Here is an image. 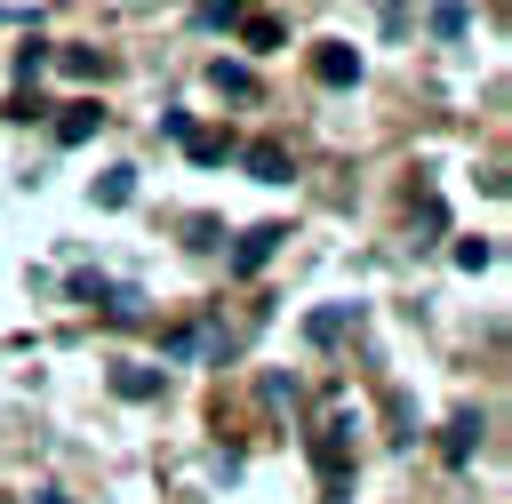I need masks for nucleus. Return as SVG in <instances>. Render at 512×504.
<instances>
[{"label": "nucleus", "instance_id": "1", "mask_svg": "<svg viewBox=\"0 0 512 504\" xmlns=\"http://www.w3.org/2000/svg\"><path fill=\"white\" fill-rule=\"evenodd\" d=\"M344 416H328L320 432H312V464H320V480H328V496H344V480H352V448H344Z\"/></svg>", "mask_w": 512, "mask_h": 504}, {"label": "nucleus", "instance_id": "2", "mask_svg": "<svg viewBox=\"0 0 512 504\" xmlns=\"http://www.w3.org/2000/svg\"><path fill=\"white\" fill-rule=\"evenodd\" d=\"M312 80L320 88H352L360 80V48L352 40H312Z\"/></svg>", "mask_w": 512, "mask_h": 504}, {"label": "nucleus", "instance_id": "3", "mask_svg": "<svg viewBox=\"0 0 512 504\" xmlns=\"http://www.w3.org/2000/svg\"><path fill=\"white\" fill-rule=\"evenodd\" d=\"M280 240H288L280 224H248V232H240V248H232V280H256V272L272 264V248H280Z\"/></svg>", "mask_w": 512, "mask_h": 504}, {"label": "nucleus", "instance_id": "4", "mask_svg": "<svg viewBox=\"0 0 512 504\" xmlns=\"http://www.w3.org/2000/svg\"><path fill=\"white\" fill-rule=\"evenodd\" d=\"M352 328H360V304H320V312H304V344H320V352L344 344Z\"/></svg>", "mask_w": 512, "mask_h": 504}, {"label": "nucleus", "instance_id": "5", "mask_svg": "<svg viewBox=\"0 0 512 504\" xmlns=\"http://www.w3.org/2000/svg\"><path fill=\"white\" fill-rule=\"evenodd\" d=\"M240 168H248L256 184H288V176H296V168H288V144H280V136H256V144L240 152Z\"/></svg>", "mask_w": 512, "mask_h": 504}, {"label": "nucleus", "instance_id": "6", "mask_svg": "<svg viewBox=\"0 0 512 504\" xmlns=\"http://www.w3.org/2000/svg\"><path fill=\"white\" fill-rule=\"evenodd\" d=\"M200 352H224V328L216 320H192V328L160 336V360H200Z\"/></svg>", "mask_w": 512, "mask_h": 504}, {"label": "nucleus", "instance_id": "7", "mask_svg": "<svg viewBox=\"0 0 512 504\" xmlns=\"http://www.w3.org/2000/svg\"><path fill=\"white\" fill-rule=\"evenodd\" d=\"M480 432H488V424H480L472 408H464V416H448V432H440V456H448V464H472V456H480Z\"/></svg>", "mask_w": 512, "mask_h": 504}, {"label": "nucleus", "instance_id": "8", "mask_svg": "<svg viewBox=\"0 0 512 504\" xmlns=\"http://www.w3.org/2000/svg\"><path fill=\"white\" fill-rule=\"evenodd\" d=\"M160 384H168V376L144 368V360H120V368H112V392H120V400H160Z\"/></svg>", "mask_w": 512, "mask_h": 504}, {"label": "nucleus", "instance_id": "9", "mask_svg": "<svg viewBox=\"0 0 512 504\" xmlns=\"http://www.w3.org/2000/svg\"><path fill=\"white\" fill-rule=\"evenodd\" d=\"M96 128H104V112H96V104H88V96H80V104H64V112H56V144H88V136H96Z\"/></svg>", "mask_w": 512, "mask_h": 504}, {"label": "nucleus", "instance_id": "10", "mask_svg": "<svg viewBox=\"0 0 512 504\" xmlns=\"http://www.w3.org/2000/svg\"><path fill=\"white\" fill-rule=\"evenodd\" d=\"M136 200V168H104L96 176V208H128Z\"/></svg>", "mask_w": 512, "mask_h": 504}, {"label": "nucleus", "instance_id": "11", "mask_svg": "<svg viewBox=\"0 0 512 504\" xmlns=\"http://www.w3.org/2000/svg\"><path fill=\"white\" fill-rule=\"evenodd\" d=\"M232 32H240V40H248V48H256V56H272V48H280V40H288V32H280V24H272V16H240V24H232Z\"/></svg>", "mask_w": 512, "mask_h": 504}, {"label": "nucleus", "instance_id": "12", "mask_svg": "<svg viewBox=\"0 0 512 504\" xmlns=\"http://www.w3.org/2000/svg\"><path fill=\"white\" fill-rule=\"evenodd\" d=\"M184 152H192L200 168H216V160H232V136H216V128H192V136H184Z\"/></svg>", "mask_w": 512, "mask_h": 504}, {"label": "nucleus", "instance_id": "13", "mask_svg": "<svg viewBox=\"0 0 512 504\" xmlns=\"http://www.w3.org/2000/svg\"><path fill=\"white\" fill-rule=\"evenodd\" d=\"M208 80H216L224 96H256V72H248V64H224V56H216V64H208Z\"/></svg>", "mask_w": 512, "mask_h": 504}, {"label": "nucleus", "instance_id": "14", "mask_svg": "<svg viewBox=\"0 0 512 504\" xmlns=\"http://www.w3.org/2000/svg\"><path fill=\"white\" fill-rule=\"evenodd\" d=\"M464 24H472L464 0H432V32H440V40H464Z\"/></svg>", "mask_w": 512, "mask_h": 504}, {"label": "nucleus", "instance_id": "15", "mask_svg": "<svg viewBox=\"0 0 512 504\" xmlns=\"http://www.w3.org/2000/svg\"><path fill=\"white\" fill-rule=\"evenodd\" d=\"M64 72H72V80H104V72H112V64H104V56H96V48H64Z\"/></svg>", "mask_w": 512, "mask_h": 504}, {"label": "nucleus", "instance_id": "16", "mask_svg": "<svg viewBox=\"0 0 512 504\" xmlns=\"http://www.w3.org/2000/svg\"><path fill=\"white\" fill-rule=\"evenodd\" d=\"M496 264V240H456V272H488Z\"/></svg>", "mask_w": 512, "mask_h": 504}, {"label": "nucleus", "instance_id": "17", "mask_svg": "<svg viewBox=\"0 0 512 504\" xmlns=\"http://www.w3.org/2000/svg\"><path fill=\"white\" fill-rule=\"evenodd\" d=\"M240 16H256V8H248V0H200V24H224V32H232Z\"/></svg>", "mask_w": 512, "mask_h": 504}, {"label": "nucleus", "instance_id": "18", "mask_svg": "<svg viewBox=\"0 0 512 504\" xmlns=\"http://www.w3.org/2000/svg\"><path fill=\"white\" fill-rule=\"evenodd\" d=\"M8 120H48V104H40L32 88H16V96H8Z\"/></svg>", "mask_w": 512, "mask_h": 504}, {"label": "nucleus", "instance_id": "19", "mask_svg": "<svg viewBox=\"0 0 512 504\" xmlns=\"http://www.w3.org/2000/svg\"><path fill=\"white\" fill-rule=\"evenodd\" d=\"M40 64H48V48L32 40V48H16V80H40Z\"/></svg>", "mask_w": 512, "mask_h": 504}, {"label": "nucleus", "instance_id": "20", "mask_svg": "<svg viewBox=\"0 0 512 504\" xmlns=\"http://www.w3.org/2000/svg\"><path fill=\"white\" fill-rule=\"evenodd\" d=\"M40 504H72V496H40Z\"/></svg>", "mask_w": 512, "mask_h": 504}]
</instances>
